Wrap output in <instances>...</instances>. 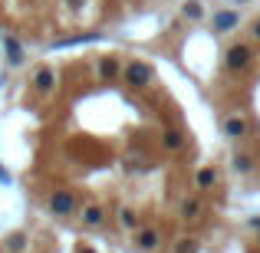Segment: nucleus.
Listing matches in <instances>:
<instances>
[{"mask_svg":"<svg viewBox=\"0 0 260 253\" xmlns=\"http://www.w3.org/2000/svg\"><path fill=\"white\" fill-rule=\"evenodd\" d=\"M178 253H198V243L194 240H181L178 243Z\"/></svg>","mask_w":260,"mask_h":253,"instance_id":"obj_15","label":"nucleus"},{"mask_svg":"<svg viewBox=\"0 0 260 253\" xmlns=\"http://www.w3.org/2000/svg\"><path fill=\"white\" fill-rule=\"evenodd\" d=\"M53 83H56V76H53V69H40L37 73V79H33V86L40 89V92H50Z\"/></svg>","mask_w":260,"mask_h":253,"instance_id":"obj_4","label":"nucleus"},{"mask_svg":"<svg viewBox=\"0 0 260 253\" xmlns=\"http://www.w3.org/2000/svg\"><path fill=\"white\" fill-rule=\"evenodd\" d=\"M184 17L198 20V17H201V4H198V0H188V4H184Z\"/></svg>","mask_w":260,"mask_h":253,"instance_id":"obj_11","label":"nucleus"},{"mask_svg":"<svg viewBox=\"0 0 260 253\" xmlns=\"http://www.w3.org/2000/svg\"><path fill=\"white\" fill-rule=\"evenodd\" d=\"M254 37H257V40H260V23H257V26H254Z\"/></svg>","mask_w":260,"mask_h":253,"instance_id":"obj_20","label":"nucleus"},{"mask_svg":"<svg viewBox=\"0 0 260 253\" xmlns=\"http://www.w3.org/2000/svg\"><path fill=\"white\" fill-rule=\"evenodd\" d=\"M224 132H228L231 138H241V135H244V122L241 119H228V122H224Z\"/></svg>","mask_w":260,"mask_h":253,"instance_id":"obj_10","label":"nucleus"},{"mask_svg":"<svg viewBox=\"0 0 260 253\" xmlns=\"http://www.w3.org/2000/svg\"><path fill=\"white\" fill-rule=\"evenodd\" d=\"M139 247H142V250L158 247V234H155V230H142V234H139Z\"/></svg>","mask_w":260,"mask_h":253,"instance_id":"obj_9","label":"nucleus"},{"mask_svg":"<svg viewBox=\"0 0 260 253\" xmlns=\"http://www.w3.org/2000/svg\"><path fill=\"white\" fill-rule=\"evenodd\" d=\"M125 79H128V86H148L152 83V66L148 63H132L125 69Z\"/></svg>","mask_w":260,"mask_h":253,"instance_id":"obj_1","label":"nucleus"},{"mask_svg":"<svg viewBox=\"0 0 260 253\" xmlns=\"http://www.w3.org/2000/svg\"><path fill=\"white\" fill-rule=\"evenodd\" d=\"M0 184H10V174H7L4 168H0Z\"/></svg>","mask_w":260,"mask_h":253,"instance_id":"obj_19","label":"nucleus"},{"mask_svg":"<svg viewBox=\"0 0 260 253\" xmlns=\"http://www.w3.org/2000/svg\"><path fill=\"white\" fill-rule=\"evenodd\" d=\"M198 184H201V188H211V184H214V171H211V168L198 171Z\"/></svg>","mask_w":260,"mask_h":253,"instance_id":"obj_12","label":"nucleus"},{"mask_svg":"<svg viewBox=\"0 0 260 253\" xmlns=\"http://www.w3.org/2000/svg\"><path fill=\"white\" fill-rule=\"evenodd\" d=\"M83 221L89 224V227H99V224H102V210L95 207V204H89V207L83 210Z\"/></svg>","mask_w":260,"mask_h":253,"instance_id":"obj_7","label":"nucleus"},{"mask_svg":"<svg viewBox=\"0 0 260 253\" xmlns=\"http://www.w3.org/2000/svg\"><path fill=\"white\" fill-rule=\"evenodd\" d=\"M234 168L237 171H250V158H247V155H237V158H234Z\"/></svg>","mask_w":260,"mask_h":253,"instance_id":"obj_14","label":"nucleus"},{"mask_svg":"<svg viewBox=\"0 0 260 253\" xmlns=\"http://www.w3.org/2000/svg\"><path fill=\"white\" fill-rule=\"evenodd\" d=\"M73 207H76V201H73L70 191H56V194L50 197V210L53 214H70Z\"/></svg>","mask_w":260,"mask_h":253,"instance_id":"obj_2","label":"nucleus"},{"mask_svg":"<svg viewBox=\"0 0 260 253\" xmlns=\"http://www.w3.org/2000/svg\"><path fill=\"white\" fill-rule=\"evenodd\" d=\"M122 224H125V227H135V214L132 210H122Z\"/></svg>","mask_w":260,"mask_h":253,"instance_id":"obj_17","label":"nucleus"},{"mask_svg":"<svg viewBox=\"0 0 260 253\" xmlns=\"http://www.w3.org/2000/svg\"><path fill=\"white\" fill-rule=\"evenodd\" d=\"M10 250H23V234H13L10 237Z\"/></svg>","mask_w":260,"mask_h":253,"instance_id":"obj_16","label":"nucleus"},{"mask_svg":"<svg viewBox=\"0 0 260 253\" xmlns=\"http://www.w3.org/2000/svg\"><path fill=\"white\" fill-rule=\"evenodd\" d=\"M247 63H250V50H247V46H234V50H228V69H244Z\"/></svg>","mask_w":260,"mask_h":253,"instance_id":"obj_3","label":"nucleus"},{"mask_svg":"<svg viewBox=\"0 0 260 253\" xmlns=\"http://www.w3.org/2000/svg\"><path fill=\"white\" fill-rule=\"evenodd\" d=\"M237 23V13H231V10H224V13H217V17H214V30H231V26H234Z\"/></svg>","mask_w":260,"mask_h":253,"instance_id":"obj_5","label":"nucleus"},{"mask_svg":"<svg viewBox=\"0 0 260 253\" xmlns=\"http://www.w3.org/2000/svg\"><path fill=\"white\" fill-rule=\"evenodd\" d=\"M119 73V63L115 59H102V76H115Z\"/></svg>","mask_w":260,"mask_h":253,"instance_id":"obj_13","label":"nucleus"},{"mask_svg":"<svg viewBox=\"0 0 260 253\" xmlns=\"http://www.w3.org/2000/svg\"><path fill=\"white\" fill-rule=\"evenodd\" d=\"M4 46H7V53H10V66H20V63H23V50H20L17 40L7 37V40H4Z\"/></svg>","mask_w":260,"mask_h":253,"instance_id":"obj_6","label":"nucleus"},{"mask_svg":"<svg viewBox=\"0 0 260 253\" xmlns=\"http://www.w3.org/2000/svg\"><path fill=\"white\" fill-rule=\"evenodd\" d=\"M198 214V201H188L184 204V217H194Z\"/></svg>","mask_w":260,"mask_h":253,"instance_id":"obj_18","label":"nucleus"},{"mask_svg":"<svg viewBox=\"0 0 260 253\" xmlns=\"http://www.w3.org/2000/svg\"><path fill=\"white\" fill-rule=\"evenodd\" d=\"M181 145H184V135H181V132H175V128H168V132H165V148L178 152Z\"/></svg>","mask_w":260,"mask_h":253,"instance_id":"obj_8","label":"nucleus"},{"mask_svg":"<svg viewBox=\"0 0 260 253\" xmlns=\"http://www.w3.org/2000/svg\"><path fill=\"white\" fill-rule=\"evenodd\" d=\"M79 253H95V250H79Z\"/></svg>","mask_w":260,"mask_h":253,"instance_id":"obj_21","label":"nucleus"}]
</instances>
